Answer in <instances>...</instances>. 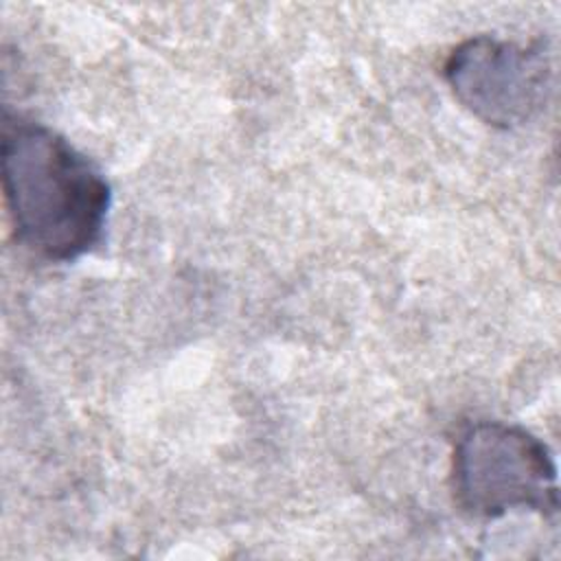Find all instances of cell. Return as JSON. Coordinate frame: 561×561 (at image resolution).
Returning a JSON list of instances; mask_svg holds the SVG:
<instances>
[{
  "label": "cell",
  "mask_w": 561,
  "mask_h": 561,
  "mask_svg": "<svg viewBox=\"0 0 561 561\" xmlns=\"http://www.w3.org/2000/svg\"><path fill=\"white\" fill-rule=\"evenodd\" d=\"M0 171L13 234L28 252L72 263L101 243L112 186L61 134L4 112Z\"/></svg>",
  "instance_id": "cell-1"
},
{
  "label": "cell",
  "mask_w": 561,
  "mask_h": 561,
  "mask_svg": "<svg viewBox=\"0 0 561 561\" xmlns=\"http://www.w3.org/2000/svg\"><path fill=\"white\" fill-rule=\"evenodd\" d=\"M451 489L473 517L497 519L511 511L552 517L559 511L552 451L526 427L504 421H476L458 434Z\"/></svg>",
  "instance_id": "cell-2"
},
{
  "label": "cell",
  "mask_w": 561,
  "mask_h": 561,
  "mask_svg": "<svg viewBox=\"0 0 561 561\" xmlns=\"http://www.w3.org/2000/svg\"><path fill=\"white\" fill-rule=\"evenodd\" d=\"M443 77L471 116L495 129H515L546 107L552 68L539 44L476 35L447 55Z\"/></svg>",
  "instance_id": "cell-3"
}]
</instances>
